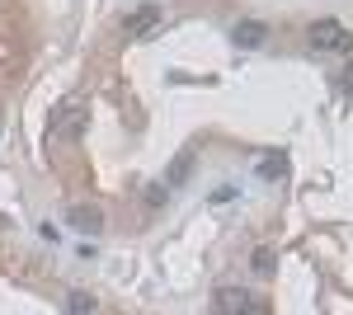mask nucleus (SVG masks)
<instances>
[{
	"mask_svg": "<svg viewBox=\"0 0 353 315\" xmlns=\"http://www.w3.org/2000/svg\"><path fill=\"white\" fill-rule=\"evenodd\" d=\"M311 48H316V52H349L353 33L339 24V19H316V24H311Z\"/></svg>",
	"mask_w": 353,
	"mask_h": 315,
	"instance_id": "nucleus-1",
	"label": "nucleus"
},
{
	"mask_svg": "<svg viewBox=\"0 0 353 315\" xmlns=\"http://www.w3.org/2000/svg\"><path fill=\"white\" fill-rule=\"evenodd\" d=\"M212 311H221V315H236V311H250V315H264L269 306L264 301H254L250 292H236V287H221L217 296H212Z\"/></svg>",
	"mask_w": 353,
	"mask_h": 315,
	"instance_id": "nucleus-2",
	"label": "nucleus"
},
{
	"mask_svg": "<svg viewBox=\"0 0 353 315\" xmlns=\"http://www.w3.org/2000/svg\"><path fill=\"white\" fill-rule=\"evenodd\" d=\"M85 118H90V108H85L81 99H66V104H61V113L52 118V136H81V132H85Z\"/></svg>",
	"mask_w": 353,
	"mask_h": 315,
	"instance_id": "nucleus-3",
	"label": "nucleus"
},
{
	"mask_svg": "<svg viewBox=\"0 0 353 315\" xmlns=\"http://www.w3.org/2000/svg\"><path fill=\"white\" fill-rule=\"evenodd\" d=\"M128 38H151V33H156V28H161V10H156V5H141V10H132V14H128Z\"/></svg>",
	"mask_w": 353,
	"mask_h": 315,
	"instance_id": "nucleus-4",
	"label": "nucleus"
},
{
	"mask_svg": "<svg viewBox=\"0 0 353 315\" xmlns=\"http://www.w3.org/2000/svg\"><path fill=\"white\" fill-rule=\"evenodd\" d=\"M231 38H236V48H259L269 38V24L264 19H241V24L231 28Z\"/></svg>",
	"mask_w": 353,
	"mask_h": 315,
	"instance_id": "nucleus-5",
	"label": "nucleus"
},
{
	"mask_svg": "<svg viewBox=\"0 0 353 315\" xmlns=\"http://www.w3.org/2000/svg\"><path fill=\"white\" fill-rule=\"evenodd\" d=\"M193 165H198V151H193V146H184L179 156L170 160V170H165V184H170V188H179V184H184V179L193 174Z\"/></svg>",
	"mask_w": 353,
	"mask_h": 315,
	"instance_id": "nucleus-6",
	"label": "nucleus"
},
{
	"mask_svg": "<svg viewBox=\"0 0 353 315\" xmlns=\"http://www.w3.org/2000/svg\"><path fill=\"white\" fill-rule=\"evenodd\" d=\"M71 226H76V231H90V236H99V231H104V212H99V207H71Z\"/></svg>",
	"mask_w": 353,
	"mask_h": 315,
	"instance_id": "nucleus-7",
	"label": "nucleus"
},
{
	"mask_svg": "<svg viewBox=\"0 0 353 315\" xmlns=\"http://www.w3.org/2000/svg\"><path fill=\"white\" fill-rule=\"evenodd\" d=\"M283 170H288V165H283V156H264V160H259V174H264V179L283 174Z\"/></svg>",
	"mask_w": 353,
	"mask_h": 315,
	"instance_id": "nucleus-8",
	"label": "nucleus"
},
{
	"mask_svg": "<svg viewBox=\"0 0 353 315\" xmlns=\"http://www.w3.org/2000/svg\"><path fill=\"white\" fill-rule=\"evenodd\" d=\"M66 311H94V296H85V292H71V301H66Z\"/></svg>",
	"mask_w": 353,
	"mask_h": 315,
	"instance_id": "nucleus-9",
	"label": "nucleus"
},
{
	"mask_svg": "<svg viewBox=\"0 0 353 315\" xmlns=\"http://www.w3.org/2000/svg\"><path fill=\"white\" fill-rule=\"evenodd\" d=\"M254 273H273V254L269 250H254Z\"/></svg>",
	"mask_w": 353,
	"mask_h": 315,
	"instance_id": "nucleus-10",
	"label": "nucleus"
},
{
	"mask_svg": "<svg viewBox=\"0 0 353 315\" xmlns=\"http://www.w3.org/2000/svg\"><path fill=\"white\" fill-rule=\"evenodd\" d=\"M344 90H349V94H353V61H349V66H344Z\"/></svg>",
	"mask_w": 353,
	"mask_h": 315,
	"instance_id": "nucleus-11",
	"label": "nucleus"
}]
</instances>
